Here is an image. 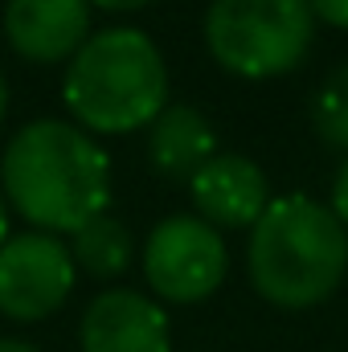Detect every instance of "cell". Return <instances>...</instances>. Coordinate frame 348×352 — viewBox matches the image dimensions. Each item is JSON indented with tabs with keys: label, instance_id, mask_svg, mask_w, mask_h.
I'll list each match as a JSON object with an SVG mask.
<instances>
[{
	"label": "cell",
	"instance_id": "1",
	"mask_svg": "<svg viewBox=\"0 0 348 352\" xmlns=\"http://www.w3.org/2000/svg\"><path fill=\"white\" fill-rule=\"evenodd\" d=\"M8 205L41 234H74L107 213L111 160L87 131L62 119H37L12 135L0 160Z\"/></svg>",
	"mask_w": 348,
	"mask_h": 352
},
{
	"label": "cell",
	"instance_id": "2",
	"mask_svg": "<svg viewBox=\"0 0 348 352\" xmlns=\"http://www.w3.org/2000/svg\"><path fill=\"white\" fill-rule=\"evenodd\" d=\"M348 270V230L303 192L266 205L250 234V283L266 303L303 311L324 303Z\"/></svg>",
	"mask_w": 348,
	"mask_h": 352
},
{
	"label": "cell",
	"instance_id": "3",
	"mask_svg": "<svg viewBox=\"0 0 348 352\" xmlns=\"http://www.w3.org/2000/svg\"><path fill=\"white\" fill-rule=\"evenodd\" d=\"M62 94L83 127L123 135L168 107V70L148 33L102 29L70 58Z\"/></svg>",
	"mask_w": 348,
	"mask_h": 352
},
{
	"label": "cell",
	"instance_id": "4",
	"mask_svg": "<svg viewBox=\"0 0 348 352\" xmlns=\"http://www.w3.org/2000/svg\"><path fill=\"white\" fill-rule=\"evenodd\" d=\"M316 33L307 0H213L205 12L209 54L238 78H274L303 62Z\"/></svg>",
	"mask_w": 348,
	"mask_h": 352
},
{
	"label": "cell",
	"instance_id": "5",
	"mask_svg": "<svg viewBox=\"0 0 348 352\" xmlns=\"http://www.w3.org/2000/svg\"><path fill=\"white\" fill-rule=\"evenodd\" d=\"M144 274L168 303L209 299L226 278V242L201 217H168L144 246Z\"/></svg>",
	"mask_w": 348,
	"mask_h": 352
},
{
	"label": "cell",
	"instance_id": "6",
	"mask_svg": "<svg viewBox=\"0 0 348 352\" xmlns=\"http://www.w3.org/2000/svg\"><path fill=\"white\" fill-rule=\"evenodd\" d=\"M74 287V258L54 234H21L0 246V311L8 320L54 316Z\"/></svg>",
	"mask_w": 348,
	"mask_h": 352
},
{
	"label": "cell",
	"instance_id": "7",
	"mask_svg": "<svg viewBox=\"0 0 348 352\" xmlns=\"http://www.w3.org/2000/svg\"><path fill=\"white\" fill-rule=\"evenodd\" d=\"M4 37L29 62L74 58L90 37V0H8Z\"/></svg>",
	"mask_w": 348,
	"mask_h": 352
},
{
	"label": "cell",
	"instance_id": "8",
	"mask_svg": "<svg viewBox=\"0 0 348 352\" xmlns=\"http://www.w3.org/2000/svg\"><path fill=\"white\" fill-rule=\"evenodd\" d=\"M83 352H168V316L135 291H102L83 311Z\"/></svg>",
	"mask_w": 348,
	"mask_h": 352
},
{
	"label": "cell",
	"instance_id": "9",
	"mask_svg": "<svg viewBox=\"0 0 348 352\" xmlns=\"http://www.w3.org/2000/svg\"><path fill=\"white\" fill-rule=\"evenodd\" d=\"M188 192H193V205L201 213V221L209 226H230V230H242V226H254L266 205H270V192H266V176L250 156H213L201 173L188 180Z\"/></svg>",
	"mask_w": 348,
	"mask_h": 352
},
{
	"label": "cell",
	"instance_id": "10",
	"mask_svg": "<svg viewBox=\"0 0 348 352\" xmlns=\"http://www.w3.org/2000/svg\"><path fill=\"white\" fill-rule=\"evenodd\" d=\"M152 168L168 180H193L217 156V131L197 107H164L148 135Z\"/></svg>",
	"mask_w": 348,
	"mask_h": 352
},
{
	"label": "cell",
	"instance_id": "11",
	"mask_svg": "<svg viewBox=\"0 0 348 352\" xmlns=\"http://www.w3.org/2000/svg\"><path fill=\"white\" fill-rule=\"evenodd\" d=\"M70 258L98 278H115L131 263V234L123 221L102 213V217H94L83 230L70 234Z\"/></svg>",
	"mask_w": 348,
	"mask_h": 352
},
{
	"label": "cell",
	"instance_id": "12",
	"mask_svg": "<svg viewBox=\"0 0 348 352\" xmlns=\"http://www.w3.org/2000/svg\"><path fill=\"white\" fill-rule=\"evenodd\" d=\"M312 123L328 148L348 152V62L336 66L312 98Z\"/></svg>",
	"mask_w": 348,
	"mask_h": 352
},
{
	"label": "cell",
	"instance_id": "13",
	"mask_svg": "<svg viewBox=\"0 0 348 352\" xmlns=\"http://www.w3.org/2000/svg\"><path fill=\"white\" fill-rule=\"evenodd\" d=\"M307 4H312V12L320 21H328L336 29H348V0H307Z\"/></svg>",
	"mask_w": 348,
	"mask_h": 352
},
{
	"label": "cell",
	"instance_id": "14",
	"mask_svg": "<svg viewBox=\"0 0 348 352\" xmlns=\"http://www.w3.org/2000/svg\"><path fill=\"white\" fill-rule=\"evenodd\" d=\"M332 213H336V221L348 230V160L340 164L336 184H332Z\"/></svg>",
	"mask_w": 348,
	"mask_h": 352
},
{
	"label": "cell",
	"instance_id": "15",
	"mask_svg": "<svg viewBox=\"0 0 348 352\" xmlns=\"http://www.w3.org/2000/svg\"><path fill=\"white\" fill-rule=\"evenodd\" d=\"M90 4H98V8H107V12H131V8H144V4H152V0H90Z\"/></svg>",
	"mask_w": 348,
	"mask_h": 352
},
{
	"label": "cell",
	"instance_id": "16",
	"mask_svg": "<svg viewBox=\"0 0 348 352\" xmlns=\"http://www.w3.org/2000/svg\"><path fill=\"white\" fill-rule=\"evenodd\" d=\"M0 352H37V349L25 344V340H0Z\"/></svg>",
	"mask_w": 348,
	"mask_h": 352
},
{
	"label": "cell",
	"instance_id": "17",
	"mask_svg": "<svg viewBox=\"0 0 348 352\" xmlns=\"http://www.w3.org/2000/svg\"><path fill=\"white\" fill-rule=\"evenodd\" d=\"M4 234H8V213H4V197H0V246H4Z\"/></svg>",
	"mask_w": 348,
	"mask_h": 352
},
{
	"label": "cell",
	"instance_id": "18",
	"mask_svg": "<svg viewBox=\"0 0 348 352\" xmlns=\"http://www.w3.org/2000/svg\"><path fill=\"white\" fill-rule=\"evenodd\" d=\"M4 107H8V87H4V78H0V119H4Z\"/></svg>",
	"mask_w": 348,
	"mask_h": 352
}]
</instances>
